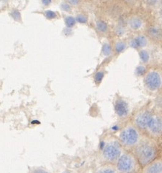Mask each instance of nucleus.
<instances>
[{"label":"nucleus","instance_id":"f257e3e1","mask_svg":"<svg viewBox=\"0 0 162 173\" xmlns=\"http://www.w3.org/2000/svg\"><path fill=\"white\" fill-rule=\"evenodd\" d=\"M133 153L139 164L144 167L156 159L159 148L153 140L144 137L133 148Z\"/></svg>","mask_w":162,"mask_h":173},{"label":"nucleus","instance_id":"f03ea898","mask_svg":"<svg viewBox=\"0 0 162 173\" xmlns=\"http://www.w3.org/2000/svg\"><path fill=\"white\" fill-rule=\"evenodd\" d=\"M139 129L133 125L129 124L121 130L119 135L121 143L127 148H133L140 140Z\"/></svg>","mask_w":162,"mask_h":173},{"label":"nucleus","instance_id":"7ed1b4c3","mask_svg":"<svg viewBox=\"0 0 162 173\" xmlns=\"http://www.w3.org/2000/svg\"><path fill=\"white\" fill-rule=\"evenodd\" d=\"M139 163L132 153H121L116 161V170L120 173H131L137 168Z\"/></svg>","mask_w":162,"mask_h":173},{"label":"nucleus","instance_id":"20e7f679","mask_svg":"<svg viewBox=\"0 0 162 173\" xmlns=\"http://www.w3.org/2000/svg\"><path fill=\"white\" fill-rule=\"evenodd\" d=\"M121 144L119 141L111 140V141L105 142V145L102 151V157L104 161L113 164L117 161L120 155L122 153Z\"/></svg>","mask_w":162,"mask_h":173},{"label":"nucleus","instance_id":"39448f33","mask_svg":"<svg viewBox=\"0 0 162 173\" xmlns=\"http://www.w3.org/2000/svg\"><path fill=\"white\" fill-rule=\"evenodd\" d=\"M154 115L148 111L141 112L137 116H135L134 120V126L137 129H140L142 131L148 130L150 123L153 121Z\"/></svg>","mask_w":162,"mask_h":173},{"label":"nucleus","instance_id":"423d86ee","mask_svg":"<svg viewBox=\"0 0 162 173\" xmlns=\"http://www.w3.org/2000/svg\"><path fill=\"white\" fill-rule=\"evenodd\" d=\"M146 86L151 91H156L161 85V77L156 72H150L146 75L145 79Z\"/></svg>","mask_w":162,"mask_h":173},{"label":"nucleus","instance_id":"0eeeda50","mask_svg":"<svg viewBox=\"0 0 162 173\" xmlns=\"http://www.w3.org/2000/svg\"><path fill=\"white\" fill-rule=\"evenodd\" d=\"M147 132H149L152 136L159 137L162 132V121L161 118L158 115H154L153 121L148 127Z\"/></svg>","mask_w":162,"mask_h":173},{"label":"nucleus","instance_id":"6e6552de","mask_svg":"<svg viewBox=\"0 0 162 173\" xmlns=\"http://www.w3.org/2000/svg\"><path fill=\"white\" fill-rule=\"evenodd\" d=\"M115 110L118 116L120 118L126 117L129 113V105L125 101L118 100L115 104Z\"/></svg>","mask_w":162,"mask_h":173},{"label":"nucleus","instance_id":"1a4fd4ad","mask_svg":"<svg viewBox=\"0 0 162 173\" xmlns=\"http://www.w3.org/2000/svg\"><path fill=\"white\" fill-rule=\"evenodd\" d=\"M145 167V173H161L162 162L161 159H155Z\"/></svg>","mask_w":162,"mask_h":173},{"label":"nucleus","instance_id":"9d476101","mask_svg":"<svg viewBox=\"0 0 162 173\" xmlns=\"http://www.w3.org/2000/svg\"><path fill=\"white\" fill-rule=\"evenodd\" d=\"M147 44V39L145 36L140 35L135 38L131 43V47L134 48H138L140 47H144Z\"/></svg>","mask_w":162,"mask_h":173},{"label":"nucleus","instance_id":"9b49d317","mask_svg":"<svg viewBox=\"0 0 162 173\" xmlns=\"http://www.w3.org/2000/svg\"><path fill=\"white\" fill-rule=\"evenodd\" d=\"M96 173H117L116 168L110 164H106L101 167Z\"/></svg>","mask_w":162,"mask_h":173},{"label":"nucleus","instance_id":"f8f14e48","mask_svg":"<svg viewBox=\"0 0 162 173\" xmlns=\"http://www.w3.org/2000/svg\"><path fill=\"white\" fill-rule=\"evenodd\" d=\"M129 24L133 29H138L142 26V21L138 18H133L129 21Z\"/></svg>","mask_w":162,"mask_h":173},{"label":"nucleus","instance_id":"ddd939ff","mask_svg":"<svg viewBox=\"0 0 162 173\" xmlns=\"http://www.w3.org/2000/svg\"><path fill=\"white\" fill-rule=\"evenodd\" d=\"M96 26L98 29L101 32H106L107 30V26L106 23L102 21H99L96 23Z\"/></svg>","mask_w":162,"mask_h":173},{"label":"nucleus","instance_id":"4468645a","mask_svg":"<svg viewBox=\"0 0 162 173\" xmlns=\"http://www.w3.org/2000/svg\"><path fill=\"white\" fill-rule=\"evenodd\" d=\"M149 35L150 37L153 38H158L160 36V32L158 28H150L149 29Z\"/></svg>","mask_w":162,"mask_h":173},{"label":"nucleus","instance_id":"2eb2a0df","mask_svg":"<svg viewBox=\"0 0 162 173\" xmlns=\"http://www.w3.org/2000/svg\"><path fill=\"white\" fill-rule=\"evenodd\" d=\"M104 72L102 71H99L97 72L96 73V75H95V82L96 83H100L102 82L103 77H104Z\"/></svg>","mask_w":162,"mask_h":173},{"label":"nucleus","instance_id":"dca6fc26","mask_svg":"<svg viewBox=\"0 0 162 173\" xmlns=\"http://www.w3.org/2000/svg\"><path fill=\"white\" fill-rule=\"evenodd\" d=\"M66 25L67 27H72L75 24V19L72 16H69L65 20Z\"/></svg>","mask_w":162,"mask_h":173},{"label":"nucleus","instance_id":"f3484780","mask_svg":"<svg viewBox=\"0 0 162 173\" xmlns=\"http://www.w3.org/2000/svg\"><path fill=\"white\" fill-rule=\"evenodd\" d=\"M140 56L141 60L143 62H147L149 60V54L145 51H141L140 53Z\"/></svg>","mask_w":162,"mask_h":173},{"label":"nucleus","instance_id":"a211bd4d","mask_svg":"<svg viewBox=\"0 0 162 173\" xmlns=\"http://www.w3.org/2000/svg\"><path fill=\"white\" fill-rule=\"evenodd\" d=\"M102 53L105 56H109L111 53V47L109 44H104L102 47Z\"/></svg>","mask_w":162,"mask_h":173},{"label":"nucleus","instance_id":"6ab92c4d","mask_svg":"<svg viewBox=\"0 0 162 173\" xmlns=\"http://www.w3.org/2000/svg\"><path fill=\"white\" fill-rule=\"evenodd\" d=\"M125 47H126L125 44L123 43H122V42H119V43H118L117 44L115 45L116 53L119 54V53L122 52V51L125 49Z\"/></svg>","mask_w":162,"mask_h":173},{"label":"nucleus","instance_id":"aec40b11","mask_svg":"<svg viewBox=\"0 0 162 173\" xmlns=\"http://www.w3.org/2000/svg\"><path fill=\"white\" fill-rule=\"evenodd\" d=\"M146 73V68L143 66H137L136 69V74L138 76L144 75Z\"/></svg>","mask_w":162,"mask_h":173},{"label":"nucleus","instance_id":"412c9836","mask_svg":"<svg viewBox=\"0 0 162 173\" xmlns=\"http://www.w3.org/2000/svg\"><path fill=\"white\" fill-rule=\"evenodd\" d=\"M11 16L16 21H20L21 16V13L18 9H13L12 12H11Z\"/></svg>","mask_w":162,"mask_h":173},{"label":"nucleus","instance_id":"4be33fe9","mask_svg":"<svg viewBox=\"0 0 162 173\" xmlns=\"http://www.w3.org/2000/svg\"><path fill=\"white\" fill-rule=\"evenodd\" d=\"M76 21L78 23H81V24H85L87 22V18L83 15H78L76 17Z\"/></svg>","mask_w":162,"mask_h":173},{"label":"nucleus","instance_id":"5701e85b","mask_svg":"<svg viewBox=\"0 0 162 173\" xmlns=\"http://www.w3.org/2000/svg\"><path fill=\"white\" fill-rule=\"evenodd\" d=\"M45 16H46L47 18H48V19H53V18H56V13H54L53 11L47 10L46 12H45Z\"/></svg>","mask_w":162,"mask_h":173},{"label":"nucleus","instance_id":"b1692460","mask_svg":"<svg viewBox=\"0 0 162 173\" xmlns=\"http://www.w3.org/2000/svg\"><path fill=\"white\" fill-rule=\"evenodd\" d=\"M32 173H48V172L44 169H35L33 170Z\"/></svg>","mask_w":162,"mask_h":173},{"label":"nucleus","instance_id":"393cba45","mask_svg":"<svg viewBox=\"0 0 162 173\" xmlns=\"http://www.w3.org/2000/svg\"><path fill=\"white\" fill-rule=\"evenodd\" d=\"M62 8L64 9V11H70V6L67 4H62Z\"/></svg>","mask_w":162,"mask_h":173},{"label":"nucleus","instance_id":"a878e982","mask_svg":"<svg viewBox=\"0 0 162 173\" xmlns=\"http://www.w3.org/2000/svg\"><path fill=\"white\" fill-rule=\"evenodd\" d=\"M68 2L70 4V5H77V4L79 2V0H67Z\"/></svg>","mask_w":162,"mask_h":173},{"label":"nucleus","instance_id":"bb28decb","mask_svg":"<svg viewBox=\"0 0 162 173\" xmlns=\"http://www.w3.org/2000/svg\"><path fill=\"white\" fill-rule=\"evenodd\" d=\"M42 2L44 5L47 6V5H49L51 3V0H42Z\"/></svg>","mask_w":162,"mask_h":173},{"label":"nucleus","instance_id":"cd10ccee","mask_svg":"<svg viewBox=\"0 0 162 173\" xmlns=\"http://www.w3.org/2000/svg\"><path fill=\"white\" fill-rule=\"evenodd\" d=\"M156 1L157 0H147V2H148V4H149L150 5H153L156 4Z\"/></svg>","mask_w":162,"mask_h":173},{"label":"nucleus","instance_id":"c85d7f7f","mask_svg":"<svg viewBox=\"0 0 162 173\" xmlns=\"http://www.w3.org/2000/svg\"><path fill=\"white\" fill-rule=\"evenodd\" d=\"M123 32H124V31H123V29H122L121 28H118V30H117V34H118V35H122L123 34Z\"/></svg>","mask_w":162,"mask_h":173},{"label":"nucleus","instance_id":"c756f323","mask_svg":"<svg viewBox=\"0 0 162 173\" xmlns=\"http://www.w3.org/2000/svg\"><path fill=\"white\" fill-rule=\"evenodd\" d=\"M104 145H105V142L104 141H102L100 143V150L101 151H102V149L104 148Z\"/></svg>","mask_w":162,"mask_h":173},{"label":"nucleus","instance_id":"7c9ffc66","mask_svg":"<svg viewBox=\"0 0 162 173\" xmlns=\"http://www.w3.org/2000/svg\"><path fill=\"white\" fill-rule=\"evenodd\" d=\"M111 129H112V131H115V132H116V131H119V126H112Z\"/></svg>","mask_w":162,"mask_h":173},{"label":"nucleus","instance_id":"2f4dec72","mask_svg":"<svg viewBox=\"0 0 162 173\" xmlns=\"http://www.w3.org/2000/svg\"><path fill=\"white\" fill-rule=\"evenodd\" d=\"M64 173H70V172H64Z\"/></svg>","mask_w":162,"mask_h":173}]
</instances>
